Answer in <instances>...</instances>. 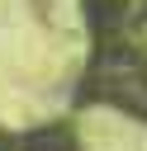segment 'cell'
Instances as JSON below:
<instances>
[]
</instances>
